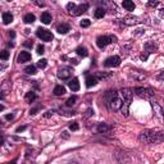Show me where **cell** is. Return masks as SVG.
<instances>
[{
  "instance_id": "obj_1",
  "label": "cell",
  "mask_w": 164,
  "mask_h": 164,
  "mask_svg": "<svg viewBox=\"0 0 164 164\" xmlns=\"http://www.w3.org/2000/svg\"><path fill=\"white\" fill-rule=\"evenodd\" d=\"M138 140L144 144H159L164 140V133L156 129H145L140 133Z\"/></svg>"
},
{
  "instance_id": "obj_2",
  "label": "cell",
  "mask_w": 164,
  "mask_h": 164,
  "mask_svg": "<svg viewBox=\"0 0 164 164\" xmlns=\"http://www.w3.org/2000/svg\"><path fill=\"white\" fill-rule=\"evenodd\" d=\"M119 95H120V99H122V109H120L119 113L124 115V117H127L129 105H131V101H132V93L129 89H122L119 90Z\"/></svg>"
},
{
  "instance_id": "obj_3",
  "label": "cell",
  "mask_w": 164,
  "mask_h": 164,
  "mask_svg": "<svg viewBox=\"0 0 164 164\" xmlns=\"http://www.w3.org/2000/svg\"><path fill=\"white\" fill-rule=\"evenodd\" d=\"M112 42H117V37L110 35V36H99L96 38V45H98L100 49H104L107 45L112 44Z\"/></svg>"
},
{
  "instance_id": "obj_4",
  "label": "cell",
  "mask_w": 164,
  "mask_h": 164,
  "mask_svg": "<svg viewBox=\"0 0 164 164\" xmlns=\"http://www.w3.org/2000/svg\"><path fill=\"white\" fill-rule=\"evenodd\" d=\"M135 93L141 99H151L154 96V91L150 87H136Z\"/></svg>"
},
{
  "instance_id": "obj_5",
  "label": "cell",
  "mask_w": 164,
  "mask_h": 164,
  "mask_svg": "<svg viewBox=\"0 0 164 164\" xmlns=\"http://www.w3.org/2000/svg\"><path fill=\"white\" fill-rule=\"evenodd\" d=\"M156 49H158V46H156L155 42H154V41H147L145 44V54H141V60H144V62L147 60L149 55H150L151 53H155Z\"/></svg>"
},
{
  "instance_id": "obj_6",
  "label": "cell",
  "mask_w": 164,
  "mask_h": 164,
  "mask_svg": "<svg viewBox=\"0 0 164 164\" xmlns=\"http://www.w3.org/2000/svg\"><path fill=\"white\" fill-rule=\"evenodd\" d=\"M36 35L38 38H41L42 41H51L53 40V33L50 31H47L45 30V28H37V31H36Z\"/></svg>"
},
{
  "instance_id": "obj_7",
  "label": "cell",
  "mask_w": 164,
  "mask_h": 164,
  "mask_svg": "<svg viewBox=\"0 0 164 164\" xmlns=\"http://www.w3.org/2000/svg\"><path fill=\"white\" fill-rule=\"evenodd\" d=\"M120 64V58L117 55H113V56H109L107 60L104 62V65L107 68H110V67H118Z\"/></svg>"
},
{
  "instance_id": "obj_8",
  "label": "cell",
  "mask_w": 164,
  "mask_h": 164,
  "mask_svg": "<svg viewBox=\"0 0 164 164\" xmlns=\"http://www.w3.org/2000/svg\"><path fill=\"white\" fill-rule=\"evenodd\" d=\"M72 73H73V69L69 68V67H65V68L59 69V72H58V77H59L60 80H68L72 76Z\"/></svg>"
},
{
  "instance_id": "obj_9",
  "label": "cell",
  "mask_w": 164,
  "mask_h": 164,
  "mask_svg": "<svg viewBox=\"0 0 164 164\" xmlns=\"http://www.w3.org/2000/svg\"><path fill=\"white\" fill-rule=\"evenodd\" d=\"M18 63H26V62L31 60V54L28 51H21V54L18 55Z\"/></svg>"
},
{
  "instance_id": "obj_10",
  "label": "cell",
  "mask_w": 164,
  "mask_h": 164,
  "mask_svg": "<svg viewBox=\"0 0 164 164\" xmlns=\"http://www.w3.org/2000/svg\"><path fill=\"white\" fill-rule=\"evenodd\" d=\"M122 22L126 26H132V25H137V23H140L141 21H140V18H137V17H126V18H123Z\"/></svg>"
},
{
  "instance_id": "obj_11",
  "label": "cell",
  "mask_w": 164,
  "mask_h": 164,
  "mask_svg": "<svg viewBox=\"0 0 164 164\" xmlns=\"http://www.w3.org/2000/svg\"><path fill=\"white\" fill-rule=\"evenodd\" d=\"M56 31L59 33H62V35H64V33L71 31V26L68 25V23H62V25H59L56 27Z\"/></svg>"
},
{
  "instance_id": "obj_12",
  "label": "cell",
  "mask_w": 164,
  "mask_h": 164,
  "mask_svg": "<svg viewBox=\"0 0 164 164\" xmlns=\"http://www.w3.org/2000/svg\"><path fill=\"white\" fill-rule=\"evenodd\" d=\"M87 9H89V4H87V3L81 4V5L77 7V9H76V12H74L73 16H80V14L85 13V12H87Z\"/></svg>"
},
{
  "instance_id": "obj_13",
  "label": "cell",
  "mask_w": 164,
  "mask_h": 164,
  "mask_svg": "<svg viewBox=\"0 0 164 164\" xmlns=\"http://www.w3.org/2000/svg\"><path fill=\"white\" fill-rule=\"evenodd\" d=\"M122 5H123V8L126 9V11H128V12H132V11H135V8H136L135 3L131 2V0H124V2L122 3Z\"/></svg>"
},
{
  "instance_id": "obj_14",
  "label": "cell",
  "mask_w": 164,
  "mask_h": 164,
  "mask_svg": "<svg viewBox=\"0 0 164 164\" xmlns=\"http://www.w3.org/2000/svg\"><path fill=\"white\" fill-rule=\"evenodd\" d=\"M68 86L72 91H78L80 90V82H78V78H73L68 82Z\"/></svg>"
},
{
  "instance_id": "obj_15",
  "label": "cell",
  "mask_w": 164,
  "mask_h": 164,
  "mask_svg": "<svg viewBox=\"0 0 164 164\" xmlns=\"http://www.w3.org/2000/svg\"><path fill=\"white\" fill-rule=\"evenodd\" d=\"M98 78H96L95 76H87L86 77V86L87 87H93V86H95L96 84H98Z\"/></svg>"
},
{
  "instance_id": "obj_16",
  "label": "cell",
  "mask_w": 164,
  "mask_h": 164,
  "mask_svg": "<svg viewBox=\"0 0 164 164\" xmlns=\"http://www.w3.org/2000/svg\"><path fill=\"white\" fill-rule=\"evenodd\" d=\"M110 129H112V127H110L109 124H107V123H100L98 126V131L100 133H109Z\"/></svg>"
},
{
  "instance_id": "obj_17",
  "label": "cell",
  "mask_w": 164,
  "mask_h": 164,
  "mask_svg": "<svg viewBox=\"0 0 164 164\" xmlns=\"http://www.w3.org/2000/svg\"><path fill=\"white\" fill-rule=\"evenodd\" d=\"M51 14L49 12H44L41 14V22L44 23V25H49V23L51 22Z\"/></svg>"
},
{
  "instance_id": "obj_18",
  "label": "cell",
  "mask_w": 164,
  "mask_h": 164,
  "mask_svg": "<svg viewBox=\"0 0 164 164\" xmlns=\"http://www.w3.org/2000/svg\"><path fill=\"white\" fill-rule=\"evenodd\" d=\"M54 95L55 96H62V95H64L65 94V87L64 86H62V85H58V86H55L54 87Z\"/></svg>"
},
{
  "instance_id": "obj_19",
  "label": "cell",
  "mask_w": 164,
  "mask_h": 164,
  "mask_svg": "<svg viewBox=\"0 0 164 164\" xmlns=\"http://www.w3.org/2000/svg\"><path fill=\"white\" fill-rule=\"evenodd\" d=\"M2 18H3V22H4V25H9V23H12V22H13V16H12L11 13H8V12L3 13Z\"/></svg>"
},
{
  "instance_id": "obj_20",
  "label": "cell",
  "mask_w": 164,
  "mask_h": 164,
  "mask_svg": "<svg viewBox=\"0 0 164 164\" xmlns=\"http://www.w3.org/2000/svg\"><path fill=\"white\" fill-rule=\"evenodd\" d=\"M76 53H77V54H78L80 56H82V58H86V56L89 55L87 49H86V47H84V46H78V47H77Z\"/></svg>"
},
{
  "instance_id": "obj_21",
  "label": "cell",
  "mask_w": 164,
  "mask_h": 164,
  "mask_svg": "<svg viewBox=\"0 0 164 164\" xmlns=\"http://www.w3.org/2000/svg\"><path fill=\"white\" fill-rule=\"evenodd\" d=\"M36 98H37V96H36V94L33 93V91H30V93L26 94V101H27V103H30V104L33 103V101L36 100Z\"/></svg>"
},
{
  "instance_id": "obj_22",
  "label": "cell",
  "mask_w": 164,
  "mask_h": 164,
  "mask_svg": "<svg viewBox=\"0 0 164 164\" xmlns=\"http://www.w3.org/2000/svg\"><path fill=\"white\" fill-rule=\"evenodd\" d=\"M105 13H107V11L104 8H98L95 11V18H103L105 16Z\"/></svg>"
},
{
  "instance_id": "obj_23",
  "label": "cell",
  "mask_w": 164,
  "mask_h": 164,
  "mask_svg": "<svg viewBox=\"0 0 164 164\" xmlns=\"http://www.w3.org/2000/svg\"><path fill=\"white\" fill-rule=\"evenodd\" d=\"M23 21H25V23H33V22H35V16L31 14V13H28V14H26V16L23 17Z\"/></svg>"
},
{
  "instance_id": "obj_24",
  "label": "cell",
  "mask_w": 164,
  "mask_h": 164,
  "mask_svg": "<svg viewBox=\"0 0 164 164\" xmlns=\"http://www.w3.org/2000/svg\"><path fill=\"white\" fill-rule=\"evenodd\" d=\"M67 9H68V13L73 16L74 12H76V9H77V5L74 3H68V4H67Z\"/></svg>"
},
{
  "instance_id": "obj_25",
  "label": "cell",
  "mask_w": 164,
  "mask_h": 164,
  "mask_svg": "<svg viewBox=\"0 0 164 164\" xmlns=\"http://www.w3.org/2000/svg\"><path fill=\"white\" fill-rule=\"evenodd\" d=\"M25 72H26L27 74H36L37 73L35 65H27L26 68H25Z\"/></svg>"
},
{
  "instance_id": "obj_26",
  "label": "cell",
  "mask_w": 164,
  "mask_h": 164,
  "mask_svg": "<svg viewBox=\"0 0 164 164\" xmlns=\"http://www.w3.org/2000/svg\"><path fill=\"white\" fill-rule=\"evenodd\" d=\"M95 77L98 80H105V78H108V77H110V73H104V72L101 73V72H98V73L95 74Z\"/></svg>"
},
{
  "instance_id": "obj_27",
  "label": "cell",
  "mask_w": 164,
  "mask_h": 164,
  "mask_svg": "<svg viewBox=\"0 0 164 164\" xmlns=\"http://www.w3.org/2000/svg\"><path fill=\"white\" fill-rule=\"evenodd\" d=\"M46 65H47V60L46 59H40L37 62V67H38V68H41V69L46 68Z\"/></svg>"
},
{
  "instance_id": "obj_28",
  "label": "cell",
  "mask_w": 164,
  "mask_h": 164,
  "mask_svg": "<svg viewBox=\"0 0 164 164\" xmlns=\"http://www.w3.org/2000/svg\"><path fill=\"white\" fill-rule=\"evenodd\" d=\"M77 101V98L76 96H72V98H69L68 100H67V107H72V105H74Z\"/></svg>"
},
{
  "instance_id": "obj_29",
  "label": "cell",
  "mask_w": 164,
  "mask_h": 164,
  "mask_svg": "<svg viewBox=\"0 0 164 164\" xmlns=\"http://www.w3.org/2000/svg\"><path fill=\"white\" fill-rule=\"evenodd\" d=\"M80 25H81V27H84V28H86V27H89V26L91 25V21H90V19H82V21H81V23H80Z\"/></svg>"
},
{
  "instance_id": "obj_30",
  "label": "cell",
  "mask_w": 164,
  "mask_h": 164,
  "mask_svg": "<svg viewBox=\"0 0 164 164\" xmlns=\"http://www.w3.org/2000/svg\"><path fill=\"white\" fill-rule=\"evenodd\" d=\"M0 58H2L3 60H8V58H9V51H8V50H3V53H2V55H0Z\"/></svg>"
},
{
  "instance_id": "obj_31",
  "label": "cell",
  "mask_w": 164,
  "mask_h": 164,
  "mask_svg": "<svg viewBox=\"0 0 164 164\" xmlns=\"http://www.w3.org/2000/svg\"><path fill=\"white\" fill-rule=\"evenodd\" d=\"M69 128L72 129V131H77V129L80 128V126H78V123H77V122H73V123H71Z\"/></svg>"
},
{
  "instance_id": "obj_32",
  "label": "cell",
  "mask_w": 164,
  "mask_h": 164,
  "mask_svg": "<svg viewBox=\"0 0 164 164\" xmlns=\"http://www.w3.org/2000/svg\"><path fill=\"white\" fill-rule=\"evenodd\" d=\"M44 53H45V47L44 46H42V45H38L37 46V54H44Z\"/></svg>"
},
{
  "instance_id": "obj_33",
  "label": "cell",
  "mask_w": 164,
  "mask_h": 164,
  "mask_svg": "<svg viewBox=\"0 0 164 164\" xmlns=\"http://www.w3.org/2000/svg\"><path fill=\"white\" fill-rule=\"evenodd\" d=\"M23 45H25L26 47H32V46H33V42H32L31 40H28V41H25V42H23Z\"/></svg>"
},
{
  "instance_id": "obj_34",
  "label": "cell",
  "mask_w": 164,
  "mask_h": 164,
  "mask_svg": "<svg viewBox=\"0 0 164 164\" xmlns=\"http://www.w3.org/2000/svg\"><path fill=\"white\" fill-rule=\"evenodd\" d=\"M147 5L149 7H158L159 5V2H149Z\"/></svg>"
},
{
  "instance_id": "obj_35",
  "label": "cell",
  "mask_w": 164,
  "mask_h": 164,
  "mask_svg": "<svg viewBox=\"0 0 164 164\" xmlns=\"http://www.w3.org/2000/svg\"><path fill=\"white\" fill-rule=\"evenodd\" d=\"M40 108H41V107H40V105H38V107H36V108H33V109H31V112H30V114H32V115H33V114H36V112H37V110H38V109H40Z\"/></svg>"
},
{
  "instance_id": "obj_36",
  "label": "cell",
  "mask_w": 164,
  "mask_h": 164,
  "mask_svg": "<svg viewBox=\"0 0 164 164\" xmlns=\"http://www.w3.org/2000/svg\"><path fill=\"white\" fill-rule=\"evenodd\" d=\"M26 128H27L26 126H21V127H18V128H17V132H22V131H25Z\"/></svg>"
},
{
  "instance_id": "obj_37",
  "label": "cell",
  "mask_w": 164,
  "mask_h": 164,
  "mask_svg": "<svg viewBox=\"0 0 164 164\" xmlns=\"http://www.w3.org/2000/svg\"><path fill=\"white\" fill-rule=\"evenodd\" d=\"M156 80H159V81H160V80H164V72H162V73L159 74V76H156Z\"/></svg>"
},
{
  "instance_id": "obj_38",
  "label": "cell",
  "mask_w": 164,
  "mask_h": 164,
  "mask_svg": "<svg viewBox=\"0 0 164 164\" xmlns=\"http://www.w3.org/2000/svg\"><path fill=\"white\" fill-rule=\"evenodd\" d=\"M159 17H160V18H164V8H162L160 11H159Z\"/></svg>"
},
{
  "instance_id": "obj_39",
  "label": "cell",
  "mask_w": 164,
  "mask_h": 164,
  "mask_svg": "<svg viewBox=\"0 0 164 164\" xmlns=\"http://www.w3.org/2000/svg\"><path fill=\"white\" fill-rule=\"evenodd\" d=\"M13 118H14L13 114H7V115H5V119H8V120H11V119H13Z\"/></svg>"
},
{
  "instance_id": "obj_40",
  "label": "cell",
  "mask_w": 164,
  "mask_h": 164,
  "mask_svg": "<svg viewBox=\"0 0 164 164\" xmlns=\"http://www.w3.org/2000/svg\"><path fill=\"white\" fill-rule=\"evenodd\" d=\"M9 36H11L12 38L16 37V33H14V31H11V32H9Z\"/></svg>"
},
{
  "instance_id": "obj_41",
  "label": "cell",
  "mask_w": 164,
  "mask_h": 164,
  "mask_svg": "<svg viewBox=\"0 0 164 164\" xmlns=\"http://www.w3.org/2000/svg\"><path fill=\"white\" fill-rule=\"evenodd\" d=\"M94 114V110L93 109H87V115H93Z\"/></svg>"
},
{
  "instance_id": "obj_42",
  "label": "cell",
  "mask_w": 164,
  "mask_h": 164,
  "mask_svg": "<svg viewBox=\"0 0 164 164\" xmlns=\"http://www.w3.org/2000/svg\"><path fill=\"white\" fill-rule=\"evenodd\" d=\"M50 115H53V112H46V114H45V117L47 118V117H50Z\"/></svg>"
},
{
  "instance_id": "obj_43",
  "label": "cell",
  "mask_w": 164,
  "mask_h": 164,
  "mask_svg": "<svg viewBox=\"0 0 164 164\" xmlns=\"http://www.w3.org/2000/svg\"><path fill=\"white\" fill-rule=\"evenodd\" d=\"M63 137H65V138H68V133H67L65 131L63 132Z\"/></svg>"
},
{
  "instance_id": "obj_44",
  "label": "cell",
  "mask_w": 164,
  "mask_h": 164,
  "mask_svg": "<svg viewBox=\"0 0 164 164\" xmlns=\"http://www.w3.org/2000/svg\"><path fill=\"white\" fill-rule=\"evenodd\" d=\"M162 113H163V117H164V108L162 109Z\"/></svg>"
},
{
  "instance_id": "obj_45",
  "label": "cell",
  "mask_w": 164,
  "mask_h": 164,
  "mask_svg": "<svg viewBox=\"0 0 164 164\" xmlns=\"http://www.w3.org/2000/svg\"><path fill=\"white\" fill-rule=\"evenodd\" d=\"M9 164H16V162H12V163H9Z\"/></svg>"
}]
</instances>
